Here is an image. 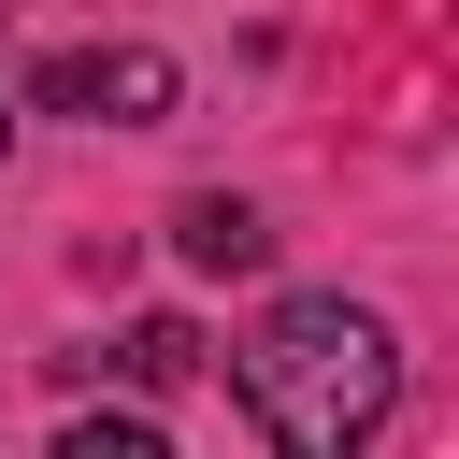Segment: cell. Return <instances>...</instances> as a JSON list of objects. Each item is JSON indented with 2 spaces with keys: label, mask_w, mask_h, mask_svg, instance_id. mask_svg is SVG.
Instances as JSON below:
<instances>
[{
  "label": "cell",
  "mask_w": 459,
  "mask_h": 459,
  "mask_svg": "<svg viewBox=\"0 0 459 459\" xmlns=\"http://www.w3.org/2000/svg\"><path fill=\"white\" fill-rule=\"evenodd\" d=\"M186 344H201L186 316H143V330H129V373H143V387H172V373H186Z\"/></svg>",
  "instance_id": "277c9868"
},
{
  "label": "cell",
  "mask_w": 459,
  "mask_h": 459,
  "mask_svg": "<svg viewBox=\"0 0 459 459\" xmlns=\"http://www.w3.org/2000/svg\"><path fill=\"white\" fill-rule=\"evenodd\" d=\"M29 100L43 115H86V129H158L172 115V57L158 43H72V57H43Z\"/></svg>",
  "instance_id": "7a4b0ae2"
},
{
  "label": "cell",
  "mask_w": 459,
  "mask_h": 459,
  "mask_svg": "<svg viewBox=\"0 0 459 459\" xmlns=\"http://www.w3.org/2000/svg\"><path fill=\"white\" fill-rule=\"evenodd\" d=\"M72 459H158V430L143 416H100V430H72Z\"/></svg>",
  "instance_id": "5b68a950"
},
{
  "label": "cell",
  "mask_w": 459,
  "mask_h": 459,
  "mask_svg": "<svg viewBox=\"0 0 459 459\" xmlns=\"http://www.w3.org/2000/svg\"><path fill=\"white\" fill-rule=\"evenodd\" d=\"M230 387H244V416H258L287 459H344V445L387 430V402H402V344H387L359 301H273L258 344L230 359Z\"/></svg>",
  "instance_id": "6da1fadb"
},
{
  "label": "cell",
  "mask_w": 459,
  "mask_h": 459,
  "mask_svg": "<svg viewBox=\"0 0 459 459\" xmlns=\"http://www.w3.org/2000/svg\"><path fill=\"white\" fill-rule=\"evenodd\" d=\"M172 244H186V258H201V273H244V258H258V244H273V230H258V215H244V201H186V215H172Z\"/></svg>",
  "instance_id": "3957f363"
}]
</instances>
